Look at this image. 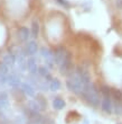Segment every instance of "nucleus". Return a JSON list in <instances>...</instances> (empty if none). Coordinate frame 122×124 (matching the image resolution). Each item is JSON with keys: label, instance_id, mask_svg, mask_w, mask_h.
<instances>
[{"label": "nucleus", "instance_id": "nucleus-2", "mask_svg": "<svg viewBox=\"0 0 122 124\" xmlns=\"http://www.w3.org/2000/svg\"><path fill=\"white\" fill-rule=\"evenodd\" d=\"M89 84H90V82L84 81L83 79H82V77H81L76 71L74 72V73H72L67 78V80H66L67 88L70 89L72 93H74L75 95H80V96L82 95L84 88H85L86 85H89Z\"/></svg>", "mask_w": 122, "mask_h": 124}, {"label": "nucleus", "instance_id": "nucleus-4", "mask_svg": "<svg viewBox=\"0 0 122 124\" xmlns=\"http://www.w3.org/2000/svg\"><path fill=\"white\" fill-rule=\"evenodd\" d=\"M37 50H38V45H37V43H36L35 41H30V42H28L27 43V45H26L25 52H26V54L32 56V55H35L36 53H37Z\"/></svg>", "mask_w": 122, "mask_h": 124}, {"label": "nucleus", "instance_id": "nucleus-20", "mask_svg": "<svg viewBox=\"0 0 122 124\" xmlns=\"http://www.w3.org/2000/svg\"><path fill=\"white\" fill-rule=\"evenodd\" d=\"M5 82H7V75L0 73V85H3Z\"/></svg>", "mask_w": 122, "mask_h": 124}, {"label": "nucleus", "instance_id": "nucleus-3", "mask_svg": "<svg viewBox=\"0 0 122 124\" xmlns=\"http://www.w3.org/2000/svg\"><path fill=\"white\" fill-rule=\"evenodd\" d=\"M101 108L106 114H111L113 112V104L111 101V98H102L101 101Z\"/></svg>", "mask_w": 122, "mask_h": 124}, {"label": "nucleus", "instance_id": "nucleus-11", "mask_svg": "<svg viewBox=\"0 0 122 124\" xmlns=\"http://www.w3.org/2000/svg\"><path fill=\"white\" fill-rule=\"evenodd\" d=\"M111 97L114 99V101H122V92L119 89L111 88Z\"/></svg>", "mask_w": 122, "mask_h": 124}, {"label": "nucleus", "instance_id": "nucleus-12", "mask_svg": "<svg viewBox=\"0 0 122 124\" xmlns=\"http://www.w3.org/2000/svg\"><path fill=\"white\" fill-rule=\"evenodd\" d=\"M27 108L30 109V111H34V112H39L40 109H43V108L40 107V105L38 104V101H28V104H27Z\"/></svg>", "mask_w": 122, "mask_h": 124}, {"label": "nucleus", "instance_id": "nucleus-17", "mask_svg": "<svg viewBox=\"0 0 122 124\" xmlns=\"http://www.w3.org/2000/svg\"><path fill=\"white\" fill-rule=\"evenodd\" d=\"M8 106V95L6 93L0 94V108H6Z\"/></svg>", "mask_w": 122, "mask_h": 124}, {"label": "nucleus", "instance_id": "nucleus-7", "mask_svg": "<svg viewBox=\"0 0 122 124\" xmlns=\"http://www.w3.org/2000/svg\"><path fill=\"white\" fill-rule=\"evenodd\" d=\"M27 69H28V71L30 72V75H36V73L38 72L37 63H36L34 58H29V59L27 60Z\"/></svg>", "mask_w": 122, "mask_h": 124}, {"label": "nucleus", "instance_id": "nucleus-1", "mask_svg": "<svg viewBox=\"0 0 122 124\" xmlns=\"http://www.w3.org/2000/svg\"><path fill=\"white\" fill-rule=\"evenodd\" d=\"M81 97L83 98L85 101H87L91 106H93V107H99L101 105V101H102V98H100L101 96H100L99 89L92 82L86 85V87L84 88L83 93L81 95Z\"/></svg>", "mask_w": 122, "mask_h": 124}, {"label": "nucleus", "instance_id": "nucleus-5", "mask_svg": "<svg viewBox=\"0 0 122 124\" xmlns=\"http://www.w3.org/2000/svg\"><path fill=\"white\" fill-rule=\"evenodd\" d=\"M7 82H8L11 87H19V85H21V84H20V78L16 73H13V72L7 76Z\"/></svg>", "mask_w": 122, "mask_h": 124}, {"label": "nucleus", "instance_id": "nucleus-16", "mask_svg": "<svg viewBox=\"0 0 122 124\" xmlns=\"http://www.w3.org/2000/svg\"><path fill=\"white\" fill-rule=\"evenodd\" d=\"M61 88V82L58 79H51L49 81V89L53 90V92H56L58 89Z\"/></svg>", "mask_w": 122, "mask_h": 124}, {"label": "nucleus", "instance_id": "nucleus-21", "mask_svg": "<svg viewBox=\"0 0 122 124\" xmlns=\"http://www.w3.org/2000/svg\"><path fill=\"white\" fill-rule=\"evenodd\" d=\"M58 3H61L62 6H65V7H68L70 5H68V2L66 1V0H56Z\"/></svg>", "mask_w": 122, "mask_h": 124}, {"label": "nucleus", "instance_id": "nucleus-8", "mask_svg": "<svg viewBox=\"0 0 122 124\" xmlns=\"http://www.w3.org/2000/svg\"><path fill=\"white\" fill-rule=\"evenodd\" d=\"M2 62L8 67V68H9V67L11 68V67H13L15 63L17 62V58H16V55H13V53H8L7 55H5Z\"/></svg>", "mask_w": 122, "mask_h": 124}, {"label": "nucleus", "instance_id": "nucleus-9", "mask_svg": "<svg viewBox=\"0 0 122 124\" xmlns=\"http://www.w3.org/2000/svg\"><path fill=\"white\" fill-rule=\"evenodd\" d=\"M21 89H23L24 93H25L26 95H28V96H34V95H35V89H34V87H32L30 84H28V82L21 84Z\"/></svg>", "mask_w": 122, "mask_h": 124}, {"label": "nucleus", "instance_id": "nucleus-13", "mask_svg": "<svg viewBox=\"0 0 122 124\" xmlns=\"http://www.w3.org/2000/svg\"><path fill=\"white\" fill-rule=\"evenodd\" d=\"M53 107H54L55 109H62V108L65 107V101L59 97L55 98L54 101H53Z\"/></svg>", "mask_w": 122, "mask_h": 124}, {"label": "nucleus", "instance_id": "nucleus-14", "mask_svg": "<svg viewBox=\"0 0 122 124\" xmlns=\"http://www.w3.org/2000/svg\"><path fill=\"white\" fill-rule=\"evenodd\" d=\"M30 33H32V37H37V36H38V34H39V23L37 22V20H32V31H30Z\"/></svg>", "mask_w": 122, "mask_h": 124}, {"label": "nucleus", "instance_id": "nucleus-19", "mask_svg": "<svg viewBox=\"0 0 122 124\" xmlns=\"http://www.w3.org/2000/svg\"><path fill=\"white\" fill-rule=\"evenodd\" d=\"M0 73H5V75L8 73V67L3 62H0Z\"/></svg>", "mask_w": 122, "mask_h": 124}, {"label": "nucleus", "instance_id": "nucleus-18", "mask_svg": "<svg viewBox=\"0 0 122 124\" xmlns=\"http://www.w3.org/2000/svg\"><path fill=\"white\" fill-rule=\"evenodd\" d=\"M113 112L116 115L122 114V101H114L113 103Z\"/></svg>", "mask_w": 122, "mask_h": 124}, {"label": "nucleus", "instance_id": "nucleus-6", "mask_svg": "<svg viewBox=\"0 0 122 124\" xmlns=\"http://www.w3.org/2000/svg\"><path fill=\"white\" fill-rule=\"evenodd\" d=\"M17 36H18V39L20 41L26 42L29 39V36H30V31L27 27H20L19 30H18V32H17Z\"/></svg>", "mask_w": 122, "mask_h": 124}, {"label": "nucleus", "instance_id": "nucleus-10", "mask_svg": "<svg viewBox=\"0 0 122 124\" xmlns=\"http://www.w3.org/2000/svg\"><path fill=\"white\" fill-rule=\"evenodd\" d=\"M38 73L40 77H43V78L45 79V80H47V81H51V73H49L48 69L45 68V67H40V68H38Z\"/></svg>", "mask_w": 122, "mask_h": 124}, {"label": "nucleus", "instance_id": "nucleus-15", "mask_svg": "<svg viewBox=\"0 0 122 124\" xmlns=\"http://www.w3.org/2000/svg\"><path fill=\"white\" fill-rule=\"evenodd\" d=\"M100 93H101L103 98H111V88L108 86H101Z\"/></svg>", "mask_w": 122, "mask_h": 124}]
</instances>
